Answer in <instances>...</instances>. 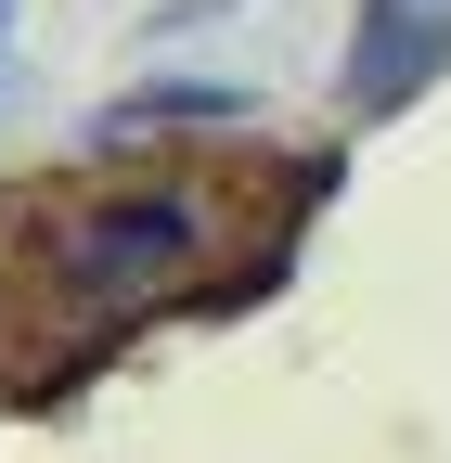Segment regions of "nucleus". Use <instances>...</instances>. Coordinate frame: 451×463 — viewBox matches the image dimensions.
<instances>
[{"label":"nucleus","mask_w":451,"mask_h":463,"mask_svg":"<svg viewBox=\"0 0 451 463\" xmlns=\"http://www.w3.org/2000/svg\"><path fill=\"white\" fill-rule=\"evenodd\" d=\"M39 283L78 335H130L155 309H181L219 283V206L181 181H130V194H91L39 232Z\"/></svg>","instance_id":"nucleus-1"},{"label":"nucleus","mask_w":451,"mask_h":463,"mask_svg":"<svg viewBox=\"0 0 451 463\" xmlns=\"http://www.w3.org/2000/svg\"><path fill=\"white\" fill-rule=\"evenodd\" d=\"M438 52H451L438 14H413V0H374V14H361V52H349V103H361V116L413 103V90L438 78Z\"/></svg>","instance_id":"nucleus-2"},{"label":"nucleus","mask_w":451,"mask_h":463,"mask_svg":"<svg viewBox=\"0 0 451 463\" xmlns=\"http://www.w3.org/2000/svg\"><path fill=\"white\" fill-rule=\"evenodd\" d=\"M0 39H14V0H0Z\"/></svg>","instance_id":"nucleus-3"}]
</instances>
